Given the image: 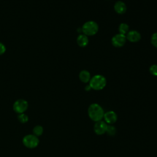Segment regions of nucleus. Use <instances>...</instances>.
<instances>
[{
	"label": "nucleus",
	"instance_id": "obj_1",
	"mask_svg": "<svg viewBox=\"0 0 157 157\" xmlns=\"http://www.w3.org/2000/svg\"><path fill=\"white\" fill-rule=\"evenodd\" d=\"M88 112L90 118L95 121H100L104 115L102 108L98 104H91L88 108Z\"/></svg>",
	"mask_w": 157,
	"mask_h": 157
},
{
	"label": "nucleus",
	"instance_id": "obj_2",
	"mask_svg": "<svg viewBox=\"0 0 157 157\" xmlns=\"http://www.w3.org/2000/svg\"><path fill=\"white\" fill-rule=\"evenodd\" d=\"M90 86L94 90H101L106 85V78L102 75H95L90 80Z\"/></svg>",
	"mask_w": 157,
	"mask_h": 157
},
{
	"label": "nucleus",
	"instance_id": "obj_3",
	"mask_svg": "<svg viewBox=\"0 0 157 157\" xmlns=\"http://www.w3.org/2000/svg\"><path fill=\"white\" fill-rule=\"evenodd\" d=\"M98 25L94 21H88L85 22L82 27V32L87 36L96 34L98 33Z\"/></svg>",
	"mask_w": 157,
	"mask_h": 157
},
{
	"label": "nucleus",
	"instance_id": "obj_4",
	"mask_svg": "<svg viewBox=\"0 0 157 157\" xmlns=\"http://www.w3.org/2000/svg\"><path fill=\"white\" fill-rule=\"evenodd\" d=\"M23 143L26 147L29 148H33L38 145L39 143V140L38 137L35 135L28 134L23 137Z\"/></svg>",
	"mask_w": 157,
	"mask_h": 157
},
{
	"label": "nucleus",
	"instance_id": "obj_5",
	"mask_svg": "<svg viewBox=\"0 0 157 157\" xmlns=\"http://www.w3.org/2000/svg\"><path fill=\"white\" fill-rule=\"evenodd\" d=\"M28 107V102L25 99L17 100L13 105V108L15 112L20 114L25 112Z\"/></svg>",
	"mask_w": 157,
	"mask_h": 157
},
{
	"label": "nucleus",
	"instance_id": "obj_6",
	"mask_svg": "<svg viewBox=\"0 0 157 157\" xmlns=\"http://www.w3.org/2000/svg\"><path fill=\"white\" fill-rule=\"evenodd\" d=\"M126 40V37L125 35L121 34H115L113 37L112 38L111 42L112 45L115 47H123Z\"/></svg>",
	"mask_w": 157,
	"mask_h": 157
},
{
	"label": "nucleus",
	"instance_id": "obj_7",
	"mask_svg": "<svg viewBox=\"0 0 157 157\" xmlns=\"http://www.w3.org/2000/svg\"><path fill=\"white\" fill-rule=\"evenodd\" d=\"M108 125L102 121H98L97 123H95L94 126V130L96 134L101 135L105 133L107 131Z\"/></svg>",
	"mask_w": 157,
	"mask_h": 157
},
{
	"label": "nucleus",
	"instance_id": "obj_8",
	"mask_svg": "<svg viewBox=\"0 0 157 157\" xmlns=\"http://www.w3.org/2000/svg\"><path fill=\"white\" fill-rule=\"evenodd\" d=\"M126 37L128 40L131 42H137L140 40L141 38V35L137 31L132 30L128 31Z\"/></svg>",
	"mask_w": 157,
	"mask_h": 157
},
{
	"label": "nucleus",
	"instance_id": "obj_9",
	"mask_svg": "<svg viewBox=\"0 0 157 157\" xmlns=\"http://www.w3.org/2000/svg\"><path fill=\"white\" fill-rule=\"evenodd\" d=\"M104 118L106 123L113 124L117 120V115L113 111H109L104 115Z\"/></svg>",
	"mask_w": 157,
	"mask_h": 157
},
{
	"label": "nucleus",
	"instance_id": "obj_10",
	"mask_svg": "<svg viewBox=\"0 0 157 157\" xmlns=\"http://www.w3.org/2000/svg\"><path fill=\"white\" fill-rule=\"evenodd\" d=\"M114 10L118 14H123L126 11V6L123 1H118L114 5Z\"/></svg>",
	"mask_w": 157,
	"mask_h": 157
},
{
	"label": "nucleus",
	"instance_id": "obj_11",
	"mask_svg": "<svg viewBox=\"0 0 157 157\" xmlns=\"http://www.w3.org/2000/svg\"><path fill=\"white\" fill-rule=\"evenodd\" d=\"M89 42V39L87 37V36L83 34H80L77 38V44L81 47H86Z\"/></svg>",
	"mask_w": 157,
	"mask_h": 157
},
{
	"label": "nucleus",
	"instance_id": "obj_12",
	"mask_svg": "<svg viewBox=\"0 0 157 157\" xmlns=\"http://www.w3.org/2000/svg\"><path fill=\"white\" fill-rule=\"evenodd\" d=\"M79 78L83 83H88L91 79L90 73L86 70H83L79 73Z\"/></svg>",
	"mask_w": 157,
	"mask_h": 157
},
{
	"label": "nucleus",
	"instance_id": "obj_13",
	"mask_svg": "<svg viewBox=\"0 0 157 157\" xmlns=\"http://www.w3.org/2000/svg\"><path fill=\"white\" fill-rule=\"evenodd\" d=\"M118 31L120 32V34H126L129 31V26L126 23H121L118 27Z\"/></svg>",
	"mask_w": 157,
	"mask_h": 157
},
{
	"label": "nucleus",
	"instance_id": "obj_14",
	"mask_svg": "<svg viewBox=\"0 0 157 157\" xmlns=\"http://www.w3.org/2000/svg\"><path fill=\"white\" fill-rule=\"evenodd\" d=\"M33 133H34V135H35L36 136H39L42 135V134L43 133V128L40 125H37L35 126L33 129Z\"/></svg>",
	"mask_w": 157,
	"mask_h": 157
},
{
	"label": "nucleus",
	"instance_id": "obj_15",
	"mask_svg": "<svg viewBox=\"0 0 157 157\" xmlns=\"http://www.w3.org/2000/svg\"><path fill=\"white\" fill-rule=\"evenodd\" d=\"M18 118L19 121H20L21 123H26V122L28 121V116H27L26 114L23 113H20V114L18 115Z\"/></svg>",
	"mask_w": 157,
	"mask_h": 157
},
{
	"label": "nucleus",
	"instance_id": "obj_16",
	"mask_svg": "<svg viewBox=\"0 0 157 157\" xmlns=\"http://www.w3.org/2000/svg\"><path fill=\"white\" fill-rule=\"evenodd\" d=\"M151 44L156 48H157V33H155L151 37Z\"/></svg>",
	"mask_w": 157,
	"mask_h": 157
},
{
	"label": "nucleus",
	"instance_id": "obj_17",
	"mask_svg": "<svg viewBox=\"0 0 157 157\" xmlns=\"http://www.w3.org/2000/svg\"><path fill=\"white\" fill-rule=\"evenodd\" d=\"M106 132L110 136H113L115 134L116 132V129L114 126H108L107 128Z\"/></svg>",
	"mask_w": 157,
	"mask_h": 157
},
{
	"label": "nucleus",
	"instance_id": "obj_18",
	"mask_svg": "<svg viewBox=\"0 0 157 157\" xmlns=\"http://www.w3.org/2000/svg\"><path fill=\"white\" fill-rule=\"evenodd\" d=\"M150 72L154 76H157V64H153L149 69Z\"/></svg>",
	"mask_w": 157,
	"mask_h": 157
},
{
	"label": "nucleus",
	"instance_id": "obj_19",
	"mask_svg": "<svg viewBox=\"0 0 157 157\" xmlns=\"http://www.w3.org/2000/svg\"><path fill=\"white\" fill-rule=\"evenodd\" d=\"M5 52H6V47H5V45L2 43L0 42V55H1L3 53H4Z\"/></svg>",
	"mask_w": 157,
	"mask_h": 157
}]
</instances>
